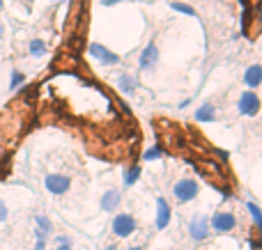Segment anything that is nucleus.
<instances>
[{
  "label": "nucleus",
  "mask_w": 262,
  "mask_h": 250,
  "mask_svg": "<svg viewBox=\"0 0 262 250\" xmlns=\"http://www.w3.org/2000/svg\"><path fill=\"white\" fill-rule=\"evenodd\" d=\"M172 195L177 202H191L198 195V184L193 179H180V182L172 186Z\"/></svg>",
  "instance_id": "1"
},
{
  "label": "nucleus",
  "mask_w": 262,
  "mask_h": 250,
  "mask_svg": "<svg viewBox=\"0 0 262 250\" xmlns=\"http://www.w3.org/2000/svg\"><path fill=\"white\" fill-rule=\"evenodd\" d=\"M44 186H46V191L53 193V195H64V193L69 191V186H72V179L64 177V174H46Z\"/></svg>",
  "instance_id": "2"
},
{
  "label": "nucleus",
  "mask_w": 262,
  "mask_h": 250,
  "mask_svg": "<svg viewBox=\"0 0 262 250\" xmlns=\"http://www.w3.org/2000/svg\"><path fill=\"white\" fill-rule=\"evenodd\" d=\"M88 53H90L99 64H106V67H111V64H118V62H120L118 55H115L113 51H108L106 46H101V44H90V46H88Z\"/></svg>",
  "instance_id": "3"
},
{
  "label": "nucleus",
  "mask_w": 262,
  "mask_h": 250,
  "mask_svg": "<svg viewBox=\"0 0 262 250\" xmlns=\"http://www.w3.org/2000/svg\"><path fill=\"white\" fill-rule=\"evenodd\" d=\"M113 232L118 234L120 239H124V237H129V234H134V232H136V220H134V216H129V214L115 216V220H113Z\"/></svg>",
  "instance_id": "4"
},
{
  "label": "nucleus",
  "mask_w": 262,
  "mask_h": 250,
  "mask_svg": "<svg viewBox=\"0 0 262 250\" xmlns=\"http://www.w3.org/2000/svg\"><path fill=\"white\" fill-rule=\"evenodd\" d=\"M239 113L246 115V117H253V115L260 113V99L255 92H244L239 96Z\"/></svg>",
  "instance_id": "5"
},
{
  "label": "nucleus",
  "mask_w": 262,
  "mask_h": 250,
  "mask_svg": "<svg viewBox=\"0 0 262 250\" xmlns=\"http://www.w3.org/2000/svg\"><path fill=\"white\" fill-rule=\"evenodd\" d=\"M189 232H191V237H193V241H203V239H207L209 220L205 218V216H195V218L191 220V225H189Z\"/></svg>",
  "instance_id": "6"
},
{
  "label": "nucleus",
  "mask_w": 262,
  "mask_h": 250,
  "mask_svg": "<svg viewBox=\"0 0 262 250\" xmlns=\"http://www.w3.org/2000/svg\"><path fill=\"white\" fill-rule=\"evenodd\" d=\"M235 216L230 214V211H219V214H214L212 218V228L216 230V232H230L232 228H235Z\"/></svg>",
  "instance_id": "7"
},
{
  "label": "nucleus",
  "mask_w": 262,
  "mask_h": 250,
  "mask_svg": "<svg viewBox=\"0 0 262 250\" xmlns=\"http://www.w3.org/2000/svg\"><path fill=\"white\" fill-rule=\"evenodd\" d=\"M159 60V51H157V44H147L145 46V51L140 53V60H138V67L143 69V71H147V69H152L154 64H157Z\"/></svg>",
  "instance_id": "8"
},
{
  "label": "nucleus",
  "mask_w": 262,
  "mask_h": 250,
  "mask_svg": "<svg viewBox=\"0 0 262 250\" xmlns=\"http://www.w3.org/2000/svg\"><path fill=\"white\" fill-rule=\"evenodd\" d=\"M170 207H168V202L163 200V197H159L157 200V230H166L168 223H170Z\"/></svg>",
  "instance_id": "9"
},
{
  "label": "nucleus",
  "mask_w": 262,
  "mask_h": 250,
  "mask_svg": "<svg viewBox=\"0 0 262 250\" xmlns=\"http://www.w3.org/2000/svg\"><path fill=\"white\" fill-rule=\"evenodd\" d=\"M120 200H122V193L115 191V188H111V191H106L104 195H101V209H104V211H113L115 207L120 205Z\"/></svg>",
  "instance_id": "10"
},
{
  "label": "nucleus",
  "mask_w": 262,
  "mask_h": 250,
  "mask_svg": "<svg viewBox=\"0 0 262 250\" xmlns=\"http://www.w3.org/2000/svg\"><path fill=\"white\" fill-rule=\"evenodd\" d=\"M244 83L249 87H258L260 85V83H262V67H260V64H251V67L246 69Z\"/></svg>",
  "instance_id": "11"
},
{
  "label": "nucleus",
  "mask_w": 262,
  "mask_h": 250,
  "mask_svg": "<svg viewBox=\"0 0 262 250\" xmlns=\"http://www.w3.org/2000/svg\"><path fill=\"white\" fill-rule=\"evenodd\" d=\"M35 223H37V239L46 241V234H51V220L46 216H35Z\"/></svg>",
  "instance_id": "12"
},
{
  "label": "nucleus",
  "mask_w": 262,
  "mask_h": 250,
  "mask_svg": "<svg viewBox=\"0 0 262 250\" xmlns=\"http://www.w3.org/2000/svg\"><path fill=\"white\" fill-rule=\"evenodd\" d=\"M214 113H216V110H214V106L212 104H205V106H200V108L195 110V119H198V122H212Z\"/></svg>",
  "instance_id": "13"
},
{
  "label": "nucleus",
  "mask_w": 262,
  "mask_h": 250,
  "mask_svg": "<svg viewBox=\"0 0 262 250\" xmlns=\"http://www.w3.org/2000/svg\"><path fill=\"white\" fill-rule=\"evenodd\" d=\"M118 85H120V90L122 92H134L136 87H138V81H136V78H131V76H127V73H122V76L118 78Z\"/></svg>",
  "instance_id": "14"
},
{
  "label": "nucleus",
  "mask_w": 262,
  "mask_h": 250,
  "mask_svg": "<svg viewBox=\"0 0 262 250\" xmlns=\"http://www.w3.org/2000/svg\"><path fill=\"white\" fill-rule=\"evenodd\" d=\"M138 179H140V168L138 165H134V168H129L127 174H124V186H134Z\"/></svg>",
  "instance_id": "15"
},
{
  "label": "nucleus",
  "mask_w": 262,
  "mask_h": 250,
  "mask_svg": "<svg viewBox=\"0 0 262 250\" xmlns=\"http://www.w3.org/2000/svg\"><path fill=\"white\" fill-rule=\"evenodd\" d=\"M246 209H249V214L253 216L255 225H258V230L262 232V211L258 209V205H253V202H249V205H246Z\"/></svg>",
  "instance_id": "16"
},
{
  "label": "nucleus",
  "mask_w": 262,
  "mask_h": 250,
  "mask_svg": "<svg viewBox=\"0 0 262 250\" xmlns=\"http://www.w3.org/2000/svg\"><path fill=\"white\" fill-rule=\"evenodd\" d=\"M46 53V44L41 39H32L30 41V55H35V58H39V55Z\"/></svg>",
  "instance_id": "17"
},
{
  "label": "nucleus",
  "mask_w": 262,
  "mask_h": 250,
  "mask_svg": "<svg viewBox=\"0 0 262 250\" xmlns=\"http://www.w3.org/2000/svg\"><path fill=\"white\" fill-rule=\"evenodd\" d=\"M161 156H163V149L157 145V147H149V149L143 154V159L145 161H154V159H161Z\"/></svg>",
  "instance_id": "18"
},
{
  "label": "nucleus",
  "mask_w": 262,
  "mask_h": 250,
  "mask_svg": "<svg viewBox=\"0 0 262 250\" xmlns=\"http://www.w3.org/2000/svg\"><path fill=\"white\" fill-rule=\"evenodd\" d=\"M170 7L175 9V12H180V14H186V16H195L193 7H189V5H184V3H172Z\"/></svg>",
  "instance_id": "19"
},
{
  "label": "nucleus",
  "mask_w": 262,
  "mask_h": 250,
  "mask_svg": "<svg viewBox=\"0 0 262 250\" xmlns=\"http://www.w3.org/2000/svg\"><path fill=\"white\" fill-rule=\"evenodd\" d=\"M23 81H26V76H23L21 71H12V83H9V90H16Z\"/></svg>",
  "instance_id": "20"
},
{
  "label": "nucleus",
  "mask_w": 262,
  "mask_h": 250,
  "mask_svg": "<svg viewBox=\"0 0 262 250\" xmlns=\"http://www.w3.org/2000/svg\"><path fill=\"white\" fill-rule=\"evenodd\" d=\"M7 214H9L7 207H5V202L0 200V223H5V220H7Z\"/></svg>",
  "instance_id": "21"
},
{
  "label": "nucleus",
  "mask_w": 262,
  "mask_h": 250,
  "mask_svg": "<svg viewBox=\"0 0 262 250\" xmlns=\"http://www.w3.org/2000/svg\"><path fill=\"white\" fill-rule=\"evenodd\" d=\"M120 3H124V0H101L104 7H113V5H120Z\"/></svg>",
  "instance_id": "22"
},
{
  "label": "nucleus",
  "mask_w": 262,
  "mask_h": 250,
  "mask_svg": "<svg viewBox=\"0 0 262 250\" xmlns=\"http://www.w3.org/2000/svg\"><path fill=\"white\" fill-rule=\"evenodd\" d=\"M214 154H216L221 161H228V152L226 149H214Z\"/></svg>",
  "instance_id": "23"
},
{
  "label": "nucleus",
  "mask_w": 262,
  "mask_h": 250,
  "mask_svg": "<svg viewBox=\"0 0 262 250\" xmlns=\"http://www.w3.org/2000/svg\"><path fill=\"white\" fill-rule=\"evenodd\" d=\"M58 250H69V243H60Z\"/></svg>",
  "instance_id": "24"
},
{
  "label": "nucleus",
  "mask_w": 262,
  "mask_h": 250,
  "mask_svg": "<svg viewBox=\"0 0 262 250\" xmlns=\"http://www.w3.org/2000/svg\"><path fill=\"white\" fill-rule=\"evenodd\" d=\"M249 3H251V5H253V7H258V5L262 3V0H249Z\"/></svg>",
  "instance_id": "25"
},
{
  "label": "nucleus",
  "mask_w": 262,
  "mask_h": 250,
  "mask_svg": "<svg viewBox=\"0 0 262 250\" xmlns=\"http://www.w3.org/2000/svg\"><path fill=\"white\" fill-rule=\"evenodd\" d=\"M129 250H140V248H138V246H134V248H129Z\"/></svg>",
  "instance_id": "26"
},
{
  "label": "nucleus",
  "mask_w": 262,
  "mask_h": 250,
  "mask_svg": "<svg viewBox=\"0 0 262 250\" xmlns=\"http://www.w3.org/2000/svg\"><path fill=\"white\" fill-rule=\"evenodd\" d=\"M0 37H3V26H0Z\"/></svg>",
  "instance_id": "27"
},
{
  "label": "nucleus",
  "mask_w": 262,
  "mask_h": 250,
  "mask_svg": "<svg viewBox=\"0 0 262 250\" xmlns=\"http://www.w3.org/2000/svg\"><path fill=\"white\" fill-rule=\"evenodd\" d=\"M0 9H3V0H0Z\"/></svg>",
  "instance_id": "28"
},
{
  "label": "nucleus",
  "mask_w": 262,
  "mask_h": 250,
  "mask_svg": "<svg viewBox=\"0 0 262 250\" xmlns=\"http://www.w3.org/2000/svg\"><path fill=\"white\" fill-rule=\"evenodd\" d=\"M55 3H62V0H55Z\"/></svg>",
  "instance_id": "29"
}]
</instances>
